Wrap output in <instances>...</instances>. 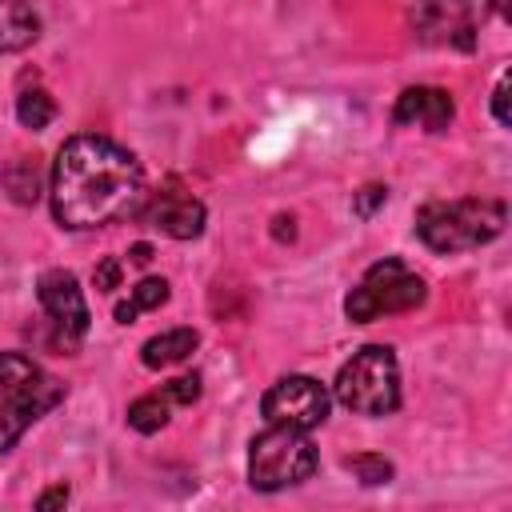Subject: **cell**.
Returning a JSON list of instances; mask_svg holds the SVG:
<instances>
[{"mask_svg":"<svg viewBox=\"0 0 512 512\" xmlns=\"http://www.w3.org/2000/svg\"><path fill=\"white\" fill-rule=\"evenodd\" d=\"M456 116V104L444 88H432V84H416V88H404L396 96V108H392V120L404 124V128H424V132H444Z\"/></svg>","mask_w":512,"mask_h":512,"instance_id":"30bf717a","label":"cell"},{"mask_svg":"<svg viewBox=\"0 0 512 512\" xmlns=\"http://www.w3.org/2000/svg\"><path fill=\"white\" fill-rule=\"evenodd\" d=\"M36 296H40L48 320H52L64 336L76 340V336L88 332V304H84V292H80V284H76L72 272H64V268L44 272L40 284H36Z\"/></svg>","mask_w":512,"mask_h":512,"instance_id":"9c48e42d","label":"cell"},{"mask_svg":"<svg viewBox=\"0 0 512 512\" xmlns=\"http://www.w3.org/2000/svg\"><path fill=\"white\" fill-rule=\"evenodd\" d=\"M168 416H172V400L164 392H152V396H140L128 404V428H136L144 436L160 432L168 424Z\"/></svg>","mask_w":512,"mask_h":512,"instance_id":"9a60e30c","label":"cell"},{"mask_svg":"<svg viewBox=\"0 0 512 512\" xmlns=\"http://www.w3.org/2000/svg\"><path fill=\"white\" fill-rule=\"evenodd\" d=\"M164 300H168V280H164V276H144V280L132 288V296L116 304V320H120V324H132L140 312H152V308H160Z\"/></svg>","mask_w":512,"mask_h":512,"instance_id":"5bb4252c","label":"cell"},{"mask_svg":"<svg viewBox=\"0 0 512 512\" xmlns=\"http://www.w3.org/2000/svg\"><path fill=\"white\" fill-rule=\"evenodd\" d=\"M64 400V384L32 356L0 352V452H8L40 416Z\"/></svg>","mask_w":512,"mask_h":512,"instance_id":"3957f363","label":"cell"},{"mask_svg":"<svg viewBox=\"0 0 512 512\" xmlns=\"http://www.w3.org/2000/svg\"><path fill=\"white\" fill-rule=\"evenodd\" d=\"M500 0H416L412 8V36L428 48H476L484 20Z\"/></svg>","mask_w":512,"mask_h":512,"instance_id":"52a82bcc","label":"cell"},{"mask_svg":"<svg viewBox=\"0 0 512 512\" xmlns=\"http://www.w3.org/2000/svg\"><path fill=\"white\" fill-rule=\"evenodd\" d=\"M332 396L316 376H280L264 396H260V412L268 416V424H284V428H316L328 420Z\"/></svg>","mask_w":512,"mask_h":512,"instance_id":"ba28073f","label":"cell"},{"mask_svg":"<svg viewBox=\"0 0 512 512\" xmlns=\"http://www.w3.org/2000/svg\"><path fill=\"white\" fill-rule=\"evenodd\" d=\"M384 200H388V188H384V184H364V188L352 196V216L372 220V216L384 208Z\"/></svg>","mask_w":512,"mask_h":512,"instance_id":"d6986e66","label":"cell"},{"mask_svg":"<svg viewBox=\"0 0 512 512\" xmlns=\"http://www.w3.org/2000/svg\"><path fill=\"white\" fill-rule=\"evenodd\" d=\"M332 396L356 416L396 412V404H400V364H396L392 348L364 344L360 352H352L336 372Z\"/></svg>","mask_w":512,"mask_h":512,"instance_id":"277c9868","label":"cell"},{"mask_svg":"<svg viewBox=\"0 0 512 512\" xmlns=\"http://www.w3.org/2000/svg\"><path fill=\"white\" fill-rule=\"evenodd\" d=\"M348 472H352L360 484H368V488H376V484H388V480L396 476L392 460H384V456H376V452L352 456V460H348Z\"/></svg>","mask_w":512,"mask_h":512,"instance_id":"ac0fdd59","label":"cell"},{"mask_svg":"<svg viewBox=\"0 0 512 512\" xmlns=\"http://www.w3.org/2000/svg\"><path fill=\"white\" fill-rule=\"evenodd\" d=\"M52 216L60 228L88 232L136 212L144 196L140 160L108 136H72L52 160Z\"/></svg>","mask_w":512,"mask_h":512,"instance_id":"6da1fadb","label":"cell"},{"mask_svg":"<svg viewBox=\"0 0 512 512\" xmlns=\"http://www.w3.org/2000/svg\"><path fill=\"white\" fill-rule=\"evenodd\" d=\"M196 344H200V336L192 328H168V332L144 340L140 360H144V368H172V364L188 360L196 352Z\"/></svg>","mask_w":512,"mask_h":512,"instance_id":"4fadbf2b","label":"cell"},{"mask_svg":"<svg viewBox=\"0 0 512 512\" xmlns=\"http://www.w3.org/2000/svg\"><path fill=\"white\" fill-rule=\"evenodd\" d=\"M144 220H148L156 232L172 236V240H196V236L204 232L208 212H204V204H200L196 196H188V192H160V196H152V204L144 208Z\"/></svg>","mask_w":512,"mask_h":512,"instance_id":"8fae6325","label":"cell"},{"mask_svg":"<svg viewBox=\"0 0 512 512\" xmlns=\"http://www.w3.org/2000/svg\"><path fill=\"white\" fill-rule=\"evenodd\" d=\"M56 504H68V484H56L36 496V508H56Z\"/></svg>","mask_w":512,"mask_h":512,"instance_id":"603a6c76","label":"cell"},{"mask_svg":"<svg viewBox=\"0 0 512 512\" xmlns=\"http://www.w3.org/2000/svg\"><path fill=\"white\" fill-rule=\"evenodd\" d=\"M428 300V284L396 256L376 260L356 288L344 296V316L352 324H372L380 316H396V312H412Z\"/></svg>","mask_w":512,"mask_h":512,"instance_id":"8992f818","label":"cell"},{"mask_svg":"<svg viewBox=\"0 0 512 512\" xmlns=\"http://www.w3.org/2000/svg\"><path fill=\"white\" fill-rule=\"evenodd\" d=\"M4 188H8V196L16 204H36V196H40V168H36V160H28V156L12 160L8 172H4Z\"/></svg>","mask_w":512,"mask_h":512,"instance_id":"2e32d148","label":"cell"},{"mask_svg":"<svg viewBox=\"0 0 512 512\" xmlns=\"http://www.w3.org/2000/svg\"><path fill=\"white\" fill-rule=\"evenodd\" d=\"M320 468V452L300 428L272 424L248 444V484L256 492H280L304 484Z\"/></svg>","mask_w":512,"mask_h":512,"instance_id":"5b68a950","label":"cell"},{"mask_svg":"<svg viewBox=\"0 0 512 512\" xmlns=\"http://www.w3.org/2000/svg\"><path fill=\"white\" fill-rule=\"evenodd\" d=\"M52 116H56V104H52V96H48L44 88H28V92L16 96V120H20L24 128L40 132V128L52 124Z\"/></svg>","mask_w":512,"mask_h":512,"instance_id":"e0dca14e","label":"cell"},{"mask_svg":"<svg viewBox=\"0 0 512 512\" xmlns=\"http://www.w3.org/2000/svg\"><path fill=\"white\" fill-rule=\"evenodd\" d=\"M160 392H164L172 404H196V400H200V376H196V372L176 376V380H168Z\"/></svg>","mask_w":512,"mask_h":512,"instance_id":"ffe728a7","label":"cell"},{"mask_svg":"<svg viewBox=\"0 0 512 512\" xmlns=\"http://www.w3.org/2000/svg\"><path fill=\"white\" fill-rule=\"evenodd\" d=\"M40 36V16L28 0H0V56L20 52Z\"/></svg>","mask_w":512,"mask_h":512,"instance_id":"7c38bea8","label":"cell"},{"mask_svg":"<svg viewBox=\"0 0 512 512\" xmlns=\"http://www.w3.org/2000/svg\"><path fill=\"white\" fill-rule=\"evenodd\" d=\"M120 276H124V264H120L116 256H104V260L92 268V284H96V292H112V288H120Z\"/></svg>","mask_w":512,"mask_h":512,"instance_id":"44dd1931","label":"cell"},{"mask_svg":"<svg viewBox=\"0 0 512 512\" xmlns=\"http://www.w3.org/2000/svg\"><path fill=\"white\" fill-rule=\"evenodd\" d=\"M508 208L500 200H484V196H464V200H432L416 212V236L440 252V256H456V252H472L492 244L504 232Z\"/></svg>","mask_w":512,"mask_h":512,"instance_id":"7a4b0ae2","label":"cell"},{"mask_svg":"<svg viewBox=\"0 0 512 512\" xmlns=\"http://www.w3.org/2000/svg\"><path fill=\"white\" fill-rule=\"evenodd\" d=\"M492 116H496V124H512V112H508V76H500V84H496V92H492Z\"/></svg>","mask_w":512,"mask_h":512,"instance_id":"7402d4cb","label":"cell"},{"mask_svg":"<svg viewBox=\"0 0 512 512\" xmlns=\"http://www.w3.org/2000/svg\"><path fill=\"white\" fill-rule=\"evenodd\" d=\"M128 260H132V264H148V260H152V248H148V244H132V248H128Z\"/></svg>","mask_w":512,"mask_h":512,"instance_id":"cb8c5ba5","label":"cell"}]
</instances>
